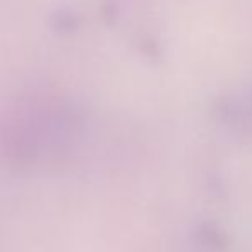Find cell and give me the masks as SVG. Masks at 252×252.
<instances>
[{
	"label": "cell",
	"instance_id": "obj_1",
	"mask_svg": "<svg viewBox=\"0 0 252 252\" xmlns=\"http://www.w3.org/2000/svg\"><path fill=\"white\" fill-rule=\"evenodd\" d=\"M50 23H52V30L55 31V33L62 34V36H67V34H72L74 31L77 30V26H79V17H77L76 10H72V7L62 5L52 12Z\"/></svg>",
	"mask_w": 252,
	"mask_h": 252
}]
</instances>
